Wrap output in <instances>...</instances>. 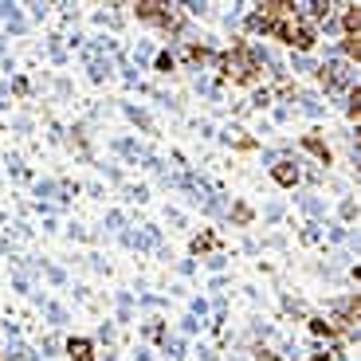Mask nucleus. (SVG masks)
Returning <instances> with one entry per match:
<instances>
[{"label":"nucleus","mask_w":361,"mask_h":361,"mask_svg":"<svg viewBox=\"0 0 361 361\" xmlns=\"http://www.w3.org/2000/svg\"><path fill=\"white\" fill-rule=\"evenodd\" d=\"M232 220H235V224H247V220H252V208H247V204H235V208H232Z\"/></svg>","instance_id":"8"},{"label":"nucleus","mask_w":361,"mask_h":361,"mask_svg":"<svg viewBox=\"0 0 361 361\" xmlns=\"http://www.w3.org/2000/svg\"><path fill=\"white\" fill-rule=\"evenodd\" d=\"M137 16H142V20H157V24H169L165 4H137Z\"/></svg>","instance_id":"3"},{"label":"nucleus","mask_w":361,"mask_h":361,"mask_svg":"<svg viewBox=\"0 0 361 361\" xmlns=\"http://www.w3.org/2000/svg\"><path fill=\"white\" fill-rule=\"evenodd\" d=\"M212 244H216L212 235H200V240H192V252H204V247H212Z\"/></svg>","instance_id":"12"},{"label":"nucleus","mask_w":361,"mask_h":361,"mask_svg":"<svg viewBox=\"0 0 361 361\" xmlns=\"http://www.w3.org/2000/svg\"><path fill=\"white\" fill-rule=\"evenodd\" d=\"M189 59H197V63H204V59H208V51H204V47H189Z\"/></svg>","instance_id":"13"},{"label":"nucleus","mask_w":361,"mask_h":361,"mask_svg":"<svg viewBox=\"0 0 361 361\" xmlns=\"http://www.w3.org/2000/svg\"><path fill=\"white\" fill-rule=\"evenodd\" d=\"M67 353H71V361H94V357H90V342H87V338H71V342H67Z\"/></svg>","instance_id":"4"},{"label":"nucleus","mask_w":361,"mask_h":361,"mask_svg":"<svg viewBox=\"0 0 361 361\" xmlns=\"http://www.w3.org/2000/svg\"><path fill=\"white\" fill-rule=\"evenodd\" d=\"M302 149H310V154H314V157H318V161H322V165L330 161V149H326V145L318 142V137H302Z\"/></svg>","instance_id":"7"},{"label":"nucleus","mask_w":361,"mask_h":361,"mask_svg":"<svg viewBox=\"0 0 361 361\" xmlns=\"http://www.w3.org/2000/svg\"><path fill=\"white\" fill-rule=\"evenodd\" d=\"M224 71H228V79H235V82H252L255 59L244 51V47H235L232 55H224Z\"/></svg>","instance_id":"1"},{"label":"nucleus","mask_w":361,"mask_h":361,"mask_svg":"<svg viewBox=\"0 0 361 361\" xmlns=\"http://www.w3.org/2000/svg\"><path fill=\"white\" fill-rule=\"evenodd\" d=\"M345 55H361V36H345Z\"/></svg>","instance_id":"10"},{"label":"nucleus","mask_w":361,"mask_h":361,"mask_svg":"<svg viewBox=\"0 0 361 361\" xmlns=\"http://www.w3.org/2000/svg\"><path fill=\"white\" fill-rule=\"evenodd\" d=\"M290 44H295L298 51H310V47H314V27L295 24V32H290Z\"/></svg>","instance_id":"2"},{"label":"nucleus","mask_w":361,"mask_h":361,"mask_svg":"<svg viewBox=\"0 0 361 361\" xmlns=\"http://www.w3.org/2000/svg\"><path fill=\"white\" fill-rule=\"evenodd\" d=\"M255 361H279L275 353H255Z\"/></svg>","instance_id":"14"},{"label":"nucleus","mask_w":361,"mask_h":361,"mask_svg":"<svg viewBox=\"0 0 361 361\" xmlns=\"http://www.w3.org/2000/svg\"><path fill=\"white\" fill-rule=\"evenodd\" d=\"M345 36H361V8L357 4L345 8Z\"/></svg>","instance_id":"6"},{"label":"nucleus","mask_w":361,"mask_h":361,"mask_svg":"<svg viewBox=\"0 0 361 361\" xmlns=\"http://www.w3.org/2000/svg\"><path fill=\"white\" fill-rule=\"evenodd\" d=\"M310 330H314V334H326V338L334 334V326H330V322H322V318H314V322H310Z\"/></svg>","instance_id":"9"},{"label":"nucleus","mask_w":361,"mask_h":361,"mask_svg":"<svg viewBox=\"0 0 361 361\" xmlns=\"http://www.w3.org/2000/svg\"><path fill=\"white\" fill-rule=\"evenodd\" d=\"M357 110H361V87H353L350 90V114H357Z\"/></svg>","instance_id":"11"},{"label":"nucleus","mask_w":361,"mask_h":361,"mask_svg":"<svg viewBox=\"0 0 361 361\" xmlns=\"http://www.w3.org/2000/svg\"><path fill=\"white\" fill-rule=\"evenodd\" d=\"M271 177L279 180V185H295V180H298V169H295L290 161H279L275 169H271Z\"/></svg>","instance_id":"5"}]
</instances>
